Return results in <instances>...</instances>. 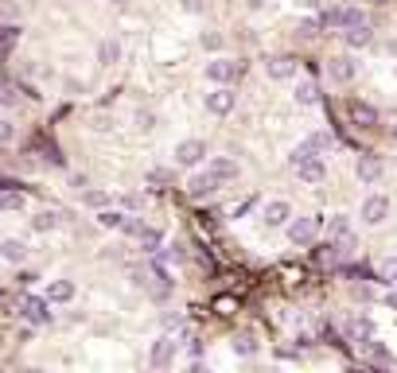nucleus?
Listing matches in <instances>:
<instances>
[{
	"instance_id": "obj_1",
	"label": "nucleus",
	"mask_w": 397,
	"mask_h": 373,
	"mask_svg": "<svg viewBox=\"0 0 397 373\" xmlns=\"http://www.w3.org/2000/svg\"><path fill=\"white\" fill-rule=\"evenodd\" d=\"M389 210H393L389 195H366V199H363V210H358V218H363L366 225H382V222L389 218Z\"/></svg>"
},
{
	"instance_id": "obj_2",
	"label": "nucleus",
	"mask_w": 397,
	"mask_h": 373,
	"mask_svg": "<svg viewBox=\"0 0 397 373\" xmlns=\"http://www.w3.org/2000/svg\"><path fill=\"white\" fill-rule=\"evenodd\" d=\"M237 74H242V63H234V58H211L207 63V82L214 86H230Z\"/></svg>"
},
{
	"instance_id": "obj_3",
	"label": "nucleus",
	"mask_w": 397,
	"mask_h": 373,
	"mask_svg": "<svg viewBox=\"0 0 397 373\" xmlns=\"http://www.w3.org/2000/svg\"><path fill=\"white\" fill-rule=\"evenodd\" d=\"M20 315L27 323H51V299L47 296H20Z\"/></svg>"
},
{
	"instance_id": "obj_4",
	"label": "nucleus",
	"mask_w": 397,
	"mask_h": 373,
	"mask_svg": "<svg viewBox=\"0 0 397 373\" xmlns=\"http://www.w3.org/2000/svg\"><path fill=\"white\" fill-rule=\"evenodd\" d=\"M234 105H237V93L230 90V86H214V90L207 93V113H214V117L234 113Z\"/></svg>"
},
{
	"instance_id": "obj_5",
	"label": "nucleus",
	"mask_w": 397,
	"mask_h": 373,
	"mask_svg": "<svg viewBox=\"0 0 397 373\" xmlns=\"http://www.w3.org/2000/svg\"><path fill=\"white\" fill-rule=\"evenodd\" d=\"M203 159H207V144L203 140H195V136H191V140H179L176 144V164L179 167H199Z\"/></svg>"
},
{
	"instance_id": "obj_6",
	"label": "nucleus",
	"mask_w": 397,
	"mask_h": 373,
	"mask_svg": "<svg viewBox=\"0 0 397 373\" xmlns=\"http://www.w3.org/2000/svg\"><path fill=\"white\" fill-rule=\"evenodd\" d=\"M222 187V179L219 175H211V171H199V175H191V183H187V195H191L195 202H203V199H211L214 191Z\"/></svg>"
},
{
	"instance_id": "obj_7",
	"label": "nucleus",
	"mask_w": 397,
	"mask_h": 373,
	"mask_svg": "<svg viewBox=\"0 0 397 373\" xmlns=\"http://www.w3.org/2000/svg\"><path fill=\"white\" fill-rule=\"evenodd\" d=\"M315 230H320L315 218H288V241H292V245H312Z\"/></svg>"
},
{
	"instance_id": "obj_8",
	"label": "nucleus",
	"mask_w": 397,
	"mask_h": 373,
	"mask_svg": "<svg viewBox=\"0 0 397 373\" xmlns=\"http://www.w3.org/2000/svg\"><path fill=\"white\" fill-rule=\"evenodd\" d=\"M176 350H179V342L171 339V334H160V339L152 342V354H148V362H152L156 369H168V365L176 362Z\"/></svg>"
},
{
	"instance_id": "obj_9",
	"label": "nucleus",
	"mask_w": 397,
	"mask_h": 373,
	"mask_svg": "<svg viewBox=\"0 0 397 373\" xmlns=\"http://www.w3.org/2000/svg\"><path fill=\"white\" fill-rule=\"evenodd\" d=\"M327 74H331V82L346 86V82H355L358 78V63L351 55H339V58H331L327 63Z\"/></svg>"
},
{
	"instance_id": "obj_10",
	"label": "nucleus",
	"mask_w": 397,
	"mask_h": 373,
	"mask_svg": "<svg viewBox=\"0 0 397 373\" xmlns=\"http://www.w3.org/2000/svg\"><path fill=\"white\" fill-rule=\"evenodd\" d=\"M346 113H351V121H355L358 129H378V109L366 105V101L351 98V101H346Z\"/></svg>"
},
{
	"instance_id": "obj_11",
	"label": "nucleus",
	"mask_w": 397,
	"mask_h": 373,
	"mask_svg": "<svg viewBox=\"0 0 397 373\" xmlns=\"http://www.w3.org/2000/svg\"><path fill=\"white\" fill-rule=\"evenodd\" d=\"M288 218H292V207H288L285 199H273V202H265V210H261V222L265 225H288Z\"/></svg>"
},
{
	"instance_id": "obj_12",
	"label": "nucleus",
	"mask_w": 397,
	"mask_h": 373,
	"mask_svg": "<svg viewBox=\"0 0 397 373\" xmlns=\"http://www.w3.org/2000/svg\"><path fill=\"white\" fill-rule=\"evenodd\" d=\"M265 74H269L273 82H288V78L296 74V58H288V55H273L269 63H265Z\"/></svg>"
},
{
	"instance_id": "obj_13",
	"label": "nucleus",
	"mask_w": 397,
	"mask_h": 373,
	"mask_svg": "<svg viewBox=\"0 0 397 373\" xmlns=\"http://www.w3.org/2000/svg\"><path fill=\"white\" fill-rule=\"evenodd\" d=\"M343 334H346V342L366 346V339H374V323H370V319H346V323H343Z\"/></svg>"
},
{
	"instance_id": "obj_14",
	"label": "nucleus",
	"mask_w": 397,
	"mask_h": 373,
	"mask_svg": "<svg viewBox=\"0 0 397 373\" xmlns=\"http://www.w3.org/2000/svg\"><path fill=\"white\" fill-rule=\"evenodd\" d=\"M296 175L304 183H323V175H327V167H323V159L320 156H308V159H300V164L292 167Z\"/></svg>"
},
{
	"instance_id": "obj_15",
	"label": "nucleus",
	"mask_w": 397,
	"mask_h": 373,
	"mask_svg": "<svg viewBox=\"0 0 397 373\" xmlns=\"http://www.w3.org/2000/svg\"><path fill=\"white\" fill-rule=\"evenodd\" d=\"M382 171H386V167H382V159H378V156H358L355 175H358L363 183H378V179H382Z\"/></svg>"
},
{
	"instance_id": "obj_16",
	"label": "nucleus",
	"mask_w": 397,
	"mask_h": 373,
	"mask_svg": "<svg viewBox=\"0 0 397 373\" xmlns=\"http://www.w3.org/2000/svg\"><path fill=\"white\" fill-rule=\"evenodd\" d=\"M207 171H211V175H219L222 183H230V179H237V175H242V167H237L230 156H214L211 164H207Z\"/></svg>"
},
{
	"instance_id": "obj_17",
	"label": "nucleus",
	"mask_w": 397,
	"mask_h": 373,
	"mask_svg": "<svg viewBox=\"0 0 397 373\" xmlns=\"http://www.w3.org/2000/svg\"><path fill=\"white\" fill-rule=\"evenodd\" d=\"M0 257L8 261V265H24V257H27V245L20 237H4L0 241Z\"/></svg>"
},
{
	"instance_id": "obj_18",
	"label": "nucleus",
	"mask_w": 397,
	"mask_h": 373,
	"mask_svg": "<svg viewBox=\"0 0 397 373\" xmlns=\"http://www.w3.org/2000/svg\"><path fill=\"white\" fill-rule=\"evenodd\" d=\"M327 237L331 241H355V233H351V218L346 214H335L327 222Z\"/></svg>"
},
{
	"instance_id": "obj_19",
	"label": "nucleus",
	"mask_w": 397,
	"mask_h": 373,
	"mask_svg": "<svg viewBox=\"0 0 397 373\" xmlns=\"http://www.w3.org/2000/svg\"><path fill=\"white\" fill-rule=\"evenodd\" d=\"M343 39H346V47H370L374 32H370V24H358V27H346Z\"/></svg>"
},
{
	"instance_id": "obj_20",
	"label": "nucleus",
	"mask_w": 397,
	"mask_h": 373,
	"mask_svg": "<svg viewBox=\"0 0 397 373\" xmlns=\"http://www.w3.org/2000/svg\"><path fill=\"white\" fill-rule=\"evenodd\" d=\"M125 222H129V214H121V210H113V207L98 210V225H102V230H125Z\"/></svg>"
},
{
	"instance_id": "obj_21",
	"label": "nucleus",
	"mask_w": 397,
	"mask_h": 373,
	"mask_svg": "<svg viewBox=\"0 0 397 373\" xmlns=\"http://www.w3.org/2000/svg\"><path fill=\"white\" fill-rule=\"evenodd\" d=\"M47 299H51V303H70V299H74V284L70 280H51L47 284Z\"/></svg>"
},
{
	"instance_id": "obj_22",
	"label": "nucleus",
	"mask_w": 397,
	"mask_h": 373,
	"mask_svg": "<svg viewBox=\"0 0 397 373\" xmlns=\"http://www.w3.org/2000/svg\"><path fill=\"white\" fill-rule=\"evenodd\" d=\"M296 105H304V109L320 105V86L315 82H300L296 86Z\"/></svg>"
},
{
	"instance_id": "obj_23",
	"label": "nucleus",
	"mask_w": 397,
	"mask_h": 373,
	"mask_svg": "<svg viewBox=\"0 0 397 373\" xmlns=\"http://www.w3.org/2000/svg\"><path fill=\"white\" fill-rule=\"evenodd\" d=\"M366 354H370V362H374V365H397V358L389 354V350L382 346V342H374V339H366Z\"/></svg>"
},
{
	"instance_id": "obj_24",
	"label": "nucleus",
	"mask_w": 397,
	"mask_h": 373,
	"mask_svg": "<svg viewBox=\"0 0 397 373\" xmlns=\"http://www.w3.org/2000/svg\"><path fill=\"white\" fill-rule=\"evenodd\" d=\"M117 58H121V43L117 39H102V47H98V63H102V67H113Z\"/></svg>"
},
{
	"instance_id": "obj_25",
	"label": "nucleus",
	"mask_w": 397,
	"mask_h": 373,
	"mask_svg": "<svg viewBox=\"0 0 397 373\" xmlns=\"http://www.w3.org/2000/svg\"><path fill=\"white\" fill-rule=\"evenodd\" d=\"M136 237H141V249H144V253H160V245H164V233H160V230H148V225H144Z\"/></svg>"
},
{
	"instance_id": "obj_26",
	"label": "nucleus",
	"mask_w": 397,
	"mask_h": 373,
	"mask_svg": "<svg viewBox=\"0 0 397 373\" xmlns=\"http://www.w3.org/2000/svg\"><path fill=\"white\" fill-rule=\"evenodd\" d=\"M234 354L237 358H254L257 354V339H254V334H237V339H234Z\"/></svg>"
},
{
	"instance_id": "obj_27",
	"label": "nucleus",
	"mask_w": 397,
	"mask_h": 373,
	"mask_svg": "<svg viewBox=\"0 0 397 373\" xmlns=\"http://www.w3.org/2000/svg\"><path fill=\"white\" fill-rule=\"evenodd\" d=\"M308 156H320V152H315V144L312 140H300V144H296V148L292 152H288V164H300V159H308Z\"/></svg>"
},
{
	"instance_id": "obj_28",
	"label": "nucleus",
	"mask_w": 397,
	"mask_h": 373,
	"mask_svg": "<svg viewBox=\"0 0 397 373\" xmlns=\"http://www.w3.org/2000/svg\"><path fill=\"white\" fill-rule=\"evenodd\" d=\"M378 280H382V284H389V288L397 284V257H386V261L378 265Z\"/></svg>"
},
{
	"instance_id": "obj_29",
	"label": "nucleus",
	"mask_w": 397,
	"mask_h": 373,
	"mask_svg": "<svg viewBox=\"0 0 397 373\" xmlns=\"http://www.w3.org/2000/svg\"><path fill=\"white\" fill-rule=\"evenodd\" d=\"M82 202L93 207V210H102V207H110V195L105 191H82Z\"/></svg>"
},
{
	"instance_id": "obj_30",
	"label": "nucleus",
	"mask_w": 397,
	"mask_h": 373,
	"mask_svg": "<svg viewBox=\"0 0 397 373\" xmlns=\"http://www.w3.org/2000/svg\"><path fill=\"white\" fill-rule=\"evenodd\" d=\"M32 225H35V233H47V230H55V225H59V218H55V214H51V210H43V214H39V218H35V222H32Z\"/></svg>"
},
{
	"instance_id": "obj_31",
	"label": "nucleus",
	"mask_w": 397,
	"mask_h": 373,
	"mask_svg": "<svg viewBox=\"0 0 397 373\" xmlns=\"http://www.w3.org/2000/svg\"><path fill=\"white\" fill-rule=\"evenodd\" d=\"M12 140H16V129H12V121H4V117H0V148H8Z\"/></svg>"
},
{
	"instance_id": "obj_32",
	"label": "nucleus",
	"mask_w": 397,
	"mask_h": 373,
	"mask_svg": "<svg viewBox=\"0 0 397 373\" xmlns=\"http://www.w3.org/2000/svg\"><path fill=\"white\" fill-rule=\"evenodd\" d=\"M315 32H323L320 16H315V20H300V35H315Z\"/></svg>"
},
{
	"instance_id": "obj_33",
	"label": "nucleus",
	"mask_w": 397,
	"mask_h": 373,
	"mask_svg": "<svg viewBox=\"0 0 397 373\" xmlns=\"http://www.w3.org/2000/svg\"><path fill=\"white\" fill-rule=\"evenodd\" d=\"M171 179V171H164V167H152V171H148V183H152V187H160V183H168Z\"/></svg>"
},
{
	"instance_id": "obj_34",
	"label": "nucleus",
	"mask_w": 397,
	"mask_h": 373,
	"mask_svg": "<svg viewBox=\"0 0 397 373\" xmlns=\"http://www.w3.org/2000/svg\"><path fill=\"white\" fill-rule=\"evenodd\" d=\"M20 16V8L12 4V0H0V20H16Z\"/></svg>"
},
{
	"instance_id": "obj_35",
	"label": "nucleus",
	"mask_w": 397,
	"mask_h": 373,
	"mask_svg": "<svg viewBox=\"0 0 397 373\" xmlns=\"http://www.w3.org/2000/svg\"><path fill=\"white\" fill-rule=\"evenodd\" d=\"M308 140L315 144V152H327V148H331V136H327V133H312Z\"/></svg>"
},
{
	"instance_id": "obj_36",
	"label": "nucleus",
	"mask_w": 397,
	"mask_h": 373,
	"mask_svg": "<svg viewBox=\"0 0 397 373\" xmlns=\"http://www.w3.org/2000/svg\"><path fill=\"white\" fill-rule=\"evenodd\" d=\"M4 210H24V195H8L4 191Z\"/></svg>"
},
{
	"instance_id": "obj_37",
	"label": "nucleus",
	"mask_w": 397,
	"mask_h": 373,
	"mask_svg": "<svg viewBox=\"0 0 397 373\" xmlns=\"http://www.w3.org/2000/svg\"><path fill=\"white\" fill-rule=\"evenodd\" d=\"M0 105H16V93H12V86L0 82Z\"/></svg>"
},
{
	"instance_id": "obj_38",
	"label": "nucleus",
	"mask_w": 397,
	"mask_h": 373,
	"mask_svg": "<svg viewBox=\"0 0 397 373\" xmlns=\"http://www.w3.org/2000/svg\"><path fill=\"white\" fill-rule=\"evenodd\" d=\"M183 8L191 12V16H199V12H207V0H183Z\"/></svg>"
},
{
	"instance_id": "obj_39",
	"label": "nucleus",
	"mask_w": 397,
	"mask_h": 373,
	"mask_svg": "<svg viewBox=\"0 0 397 373\" xmlns=\"http://www.w3.org/2000/svg\"><path fill=\"white\" fill-rule=\"evenodd\" d=\"M136 124H141V129H152V124H156V117L148 113V109H141V113H136Z\"/></svg>"
},
{
	"instance_id": "obj_40",
	"label": "nucleus",
	"mask_w": 397,
	"mask_h": 373,
	"mask_svg": "<svg viewBox=\"0 0 397 373\" xmlns=\"http://www.w3.org/2000/svg\"><path fill=\"white\" fill-rule=\"evenodd\" d=\"M203 47H207V51H219V47H222V39H219L214 32H207V35H203Z\"/></svg>"
},
{
	"instance_id": "obj_41",
	"label": "nucleus",
	"mask_w": 397,
	"mask_h": 373,
	"mask_svg": "<svg viewBox=\"0 0 397 373\" xmlns=\"http://www.w3.org/2000/svg\"><path fill=\"white\" fill-rule=\"evenodd\" d=\"M16 27H4V32H0V43H4V47H12V43H16Z\"/></svg>"
},
{
	"instance_id": "obj_42",
	"label": "nucleus",
	"mask_w": 397,
	"mask_h": 373,
	"mask_svg": "<svg viewBox=\"0 0 397 373\" xmlns=\"http://www.w3.org/2000/svg\"><path fill=\"white\" fill-rule=\"evenodd\" d=\"M179 327H183V319L179 315H164V331H179Z\"/></svg>"
},
{
	"instance_id": "obj_43",
	"label": "nucleus",
	"mask_w": 397,
	"mask_h": 373,
	"mask_svg": "<svg viewBox=\"0 0 397 373\" xmlns=\"http://www.w3.org/2000/svg\"><path fill=\"white\" fill-rule=\"evenodd\" d=\"M70 187H74V191H86L90 183H86V175H70Z\"/></svg>"
},
{
	"instance_id": "obj_44",
	"label": "nucleus",
	"mask_w": 397,
	"mask_h": 373,
	"mask_svg": "<svg viewBox=\"0 0 397 373\" xmlns=\"http://www.w3.org/2000/svg\"><path fill=\"white\" fill-rule=\"evenodd\" d=\"M386 303H389V307H397V292H393V296H389V299H386Z\"/></svg>"
},
{
	"instance_id": "obj_45",
	"label": "nucleus",
	"mask_w": 397,
	"mask_h": 373,
	"mask_svg": "<svg viewBox=\"0 0 397 373\" xmlns=\"http://www.w3.org/2000/svg\"><path fill=\"white\" fill-rule=\"evenodd\" d=\"M0 214H4V199H0Z\"/></svg>"
},
{
	"instance_id": "obj_46",
	"label": "nucleus",
	"mask_w": 397,
	"mask_h": 373,
	"mask_svg": "<svg viewBox=\"0 0 397 373\" xmlns=\"http://www.w3.org/2000/svg\"><path fill=\"white\" fill-rule=\"evenodd\" d=\"M393 140H397V124H393Z\"/></svg>"
},
{
	"instance_id": "obj_47",
	"label": "nucleus",
	"mask_w": 397,
	"mask_h": 373,
	"mask_svg": "<svg viewBox=\"0 0 397 373\" xmlns=\"http://www.w3.org/2000/svg\"><path fill=\"white\" fill-rule=\"evenodd\" d=\"M0 299H4V292H0Z\"/></svg>"
},
{
	"instance_id": "obj_48",
	"label": "nucleus",
	"mask_w": 397,
	"mask_h": 373,
	"mask_svg": "<svg viewBox=\"0 0 397 373\" xmlns=\"http://www.w3.org/2000/svg\"><path fill=\"white\" fill-rule=\"evenodd\" d=\"M0 51H4V43H0Z\"/></svg>"
}]
</instances>
